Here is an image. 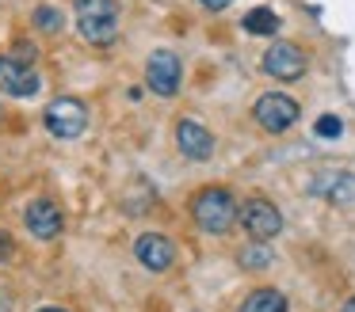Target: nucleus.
Segmentation results:
<instances>
[{
    "instance_id": "nucleus-5",
    "label": "nucleus",
    "mask_w": 355,
    "mask_h": 312,
    "mask_svg": "<svg viewBox=\"0 0 355 312\" xmlns=\"http://www.w3.org/2000/svg\"><path fill=\"white\" fill-rule=\"evenodd\" d=\"M252 114L268 134H283V129H291L294 122H298V103H294L286 91H268V95L256 99Z\"/></svg>"
},
{
    "instance_id": "nucleus-9",
    "label": "nucleus",
    "mask_w": 355,
    "mask_h": 312,
    "mask_svg": "<svg viewBox=\"0 0 355 312\" xmlns=\"http://www.w3.org/2000/svg\"><path fill=\"white\" fill-rule=\"evenodd\" d=\"M134 255H138V263L146 266V270L161 274V270H168V266L176 263V244H172L168 236H161V232H141L138 244H134Z\"/></svg>"
},
{
    "instance_id": "nucleus-1",
    "label": "nucleus",
    "mask_w": 355,
    "mask_h": 312,
    "mask_svg": "<svg viewBox=\"0 0 355 312\" xmlns=\"http://www.w3.org/2000/svg\"><path fill=\"white\" fill-rule=\"evenodd\" d=\"M237 213L241 210L233 205V194L225 187H207V190H199V194H195V202H191L195 225H199L202 232H210V236L230 232L233 221H237Z\"/></svg>"
},
{
    "instance_id": "nucleus-15",
    "label": "nucleus",
    "mask_w": 355,
    "mask_h": 312,
    "mask_svg": "<svg viewBox=\"0 0 355 312\" xmlns=\"http://www.w3.org/2000/svg\"><path fill=\"white\" fill-rule=\"evenodd\" d=\"M241 266H245V270H268V266H271V251L263 248L260 240L248 244V248L241 251Z\"/></svg>"
},
{
    "instance_id": "nucleus-10",
    "label": "nucleus",
    "mask_w": 355,
    "mask_h": 312,
    "mask_svg": "<svg viewBox=\"0 0 355 312\" xmlns=\"http://www.w3.org/2000/svg\"><path fill=\"white\" fill-rule=\"evenodd\" d=\"M24 225H27V232L39 236V240H54V236L62 232V210H58L50 198H35L24 213Z\"/></svg>"
},
{
    "instance_id": "nucleus-21",
    "label": "nucleus",
    "mask_w": 355,
    "mask_h": 312,
    "mask_svg": "<svg viewBox=\"0 0 355 312\" xmlns=\"http://www.w3.org/2000/svg\"><path fill=\"white\" fill-rule=\"evenodd\" d=\"M340 312H355V297H347V301H344V309H340Z\"/></svg>"
},
{
    "instance_id": "nucleus-13",
    "label": "nucleus",
    "mask_w": 355,
    "mask_h": 312,
    "mask_svg": "<svg viewBox=\"0 0 355 312\" xmlns=\"http://www.w3.org/2000/svg\"><path fill=\"white\" fill-rule=\"evenodd\" d=\"M241 312H286V297L279 289H252L241 301Z\"/></svg>"
},
{
    "instance_id": "nucleus-6",
    "label": "nucleus",
    "mask_w": 355,
    "mask_h": 312,
    "mask_svg": "<svg viewBox=\"0 0 355 312\" xmlns=\"http://www.w3.org/2000/svg\"><path fill=\"white\" fill-rule=\"evenodd\" d=\"M260 68L271 76V80H298L306 73V53L294 42H271L268 53H263Z\"/></svg>"
},
{
    "instance_id": "nucleus-8",
    "label": "nucleus",
    "mask_w": 355,
    "mask_h": 312,
    "mask_svg": "<svg viewBox=\"0 0 355 312\" xmlns=\"http://www.w3.org/2000/svg\"><path fill=\"white\" fill-rule=\"evenodd\" d=\"M0 91L16 99H31L39 91V73L19 57H0Z\"/></svg>"
},
{
    "instance_id": "nucleus-7",
    "label": "nucleus",
    "mask_w": 355,
    "mask_h": 312,
    "mask_svg": "<svg viewBox=\"0 0 355 312\" xmlns=\"http://www.w3.org/2000/svg\"><path fill=\"white\" fill-rule=\"evenodd\" d=\"M180 57L172 50H157V53H149V61H146V84L157 91V95H176V88H180Z\"/></svg>"
},
{
    "instance_id": "nucleus-4",
    "label": "nucleus",
    "mask_w": 355,
    "mask_h": 312,
    "mask_svg": "<svg viewBox=\"0 0 355 312\" xmlns=\"http://www.w3.org/2000/svg\"><path fill=\"white\" fill-rule=\"evenodd\" d=\"M237 221L245 225V232L252 236V240H260V244L283 232V213H279L268 198H248V202L241 205Z\"/></svg>"
},
{
    "instance_id": "nucleus-2",
    "label": "nucleus",
    "mask_w": 355,
    "mask_h": 312,
    "mask_svg": "<svg viewBox=\"0 0 355 312\" xmlns=\"http://www.w3.org/2000/svg\"><path fill=\"white\" fill-rule=\"evenodd\" d=\"M77 27L85 42L92 46H111L119 38V4L115 0H77Z\"/></svg>"
},
{
    "instance_id": "nucleus-22",
    "label": "nucleus",
    "mask_w": 355,
    "mask_h": 312,
    "mask_svg": "<svg viewBox=\"0 0 355 312\" xmlns=\"http://www.w3.org/2000/svg\"><path fill=\"white\" fill-rule=\"evenodd\" d=\"M39 312H65V309H39Z\"/></svg>"
},
{
    "instance_id": "nucleus-19",
    "label": "nucleus",
    "mask_w": 355,
    "mask_h": 312,
    "mask_svg": "<svg viewBox=\"0 0 355 312\" xmlns=\"http://www.w3.org/2000/svg\"><path fill=\"white\" fill-rule=\"evenodd\" d=\"M12 255V240H8V236H4V232H0V263H4V259H8Z\"/></svg>"
},
{
    "instance_id": "nucleus-16",
    "label": "nucleus",
    "mask_w": 355,
    "mask_h": 312,
    "mask_svg": "<svg viewBox=\"0 0 355 312\" xmlns=\"http://www.w3.org/2000/svg\"><path fill=\"white\" fill-rule=\"evenodd\" d=\"M35 23H39L42 30H50V35H54V30H62V27H65L62 12H58V8H50V4L35 8Z\"/></svg>"
},
{
    "instance_id": "nucleus-14",
    "label": "nucleus",
    "mask_w": 355,
    "mask_h": 312,
    "mask_svg": "<svg viewBox=\"0 0 355 312\" xmlns=\"http://www.w3.org/2000/svg\"><path fill=\"white\" fill-rule=\"evenodd\" d=\"M245 30H248V35H275V30H279V15L271 12V8H252V12L245 15Z\"/></svg>"
},
{
    "instance_id": "nucleus-17",
    "label": "nucleus",
    "mask_w": 355,
    "mask_h": 312,
    "mask_svg": "<svg viewBox=\"0 0 355 312\" xmlns=\"http://www.w3.org/2000/svg\"><path fill=\"white\" fill-rule=\"evenodd\" d=\"M313 134L317 137H329V141H332V137L344 134V122H340L336 114H321V118H317V126H313Z\"/></svg>"
},
{
    "instance_id": "nucleus-20",
    "label": "nucleus",
    "mask_w": 355,
    "mask_h": 312,
    "mask_svg": "<svg viewBox=\"0 0 355 312\" xmlns=\"http://www.w3.org/2000/svg\"><path fill=\"white\" fill-rule=\"evenodd\" d=\"M0 312H12V301H8L4 293H0Z\"/></svg>"
},
{
    "instance_id": "nucleus-18",
    "label": "nucleus",
    "mask_w": 355,
    "mask_h": 312,
    "mask_svg": "<svg viewBox=\"0 0 355 312\" xmlns=\"http://www.w3.org/2000/svg\"><path fill=\"white\" fill-rule=\"evenodd\" d=\"M202 8H210V12H222V8H230L233 0H199Z\"/></svg>"
},
{
    "instance_id": "nucleus-11",
    "label": "nucleus",
    "mask_w": 355,
    "mask_h": 312,
    "mask_svg": "<svg viewBox=\"0 0 355 312\" xmlns=\"http://www.w3.org/2000/svg\"><path fill=\"white\" fill-rule=\"evenodd\" d=\"M176 145H180V152H184V156L207 160L210 152H214V134H210L202 122H195V118H180V126H176Z\"/></svg>"
},
{
    "instance_id": "nucleus-3",
    "label": "nucleus",
    "mask_w": 355,
    "mask_h": 312,
    "mask_svg": "<svg viewBox=\"0 0 355 312\" xmlns=\"http://www.w3.org/2000/svg\"><path fill=\"white\" fill-rule=\"evenodd\" d=\"M42 122H46V129L58 137V141H73V137L85 134V126H88V111H85V103H80V99H73V95H58L54 103L46 107Z\"/></svg>"
},
{
    "instance_id": "nucleus-12",
    "label": "nucleus",
    "mask_w": 355,
    "mask_h": 312,
    "mask_svg": "<svg viewBox=\"0 0 355 312\" xmlns=\"http://www.w3.org/2000/svg\"><path fill=\"white\" fill-rule=\"evenodd\" d=\"M313 194L329 198V202H352L355 198V175L344 172H324L313 179Z\"/></svg>"
}]
</instances>
